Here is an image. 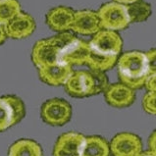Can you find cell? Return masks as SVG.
Segmentation results:
<instances>
[{"label":"cell","mask_w":156,"mask_h":156,"mask_svg":"<svg viewBox=\"0 0 156 156\" xmlns=\"http://www.w3.org/2000/svg\"><path fill=\"white\" fill-rule=\"evenodd\" d=\"M118 77L122 83L132 90L144 87L148 78L147 60L141 51L125 52L117 60Z\"/></svg>","instance_id":"obj_1"},{"label":"cell","mask_w":156,"mask_h":156,"mask_svg":"<svg viewBox=\"0 0 156 156\" xmlns=\"http://www.w3.org/2000/svg\"><path fill=\"white\" fill-rule=\"evenodd\" d=\"M60 44L59 63L69 65H83L90 55L88 42L75 37L73 34L65 32L55 35Z\"/></svg>","instance_id":"obj_2"},{"label":"cell","mask_w":156,"mask_h":156,"mask_svg":"<svg viewBox=\"0 0 156 156\" xmlns=\"http://www.w3.org/2000/svg\"><path fill=\"white\" fill-rule=\"evenodd\" d=\"M97 15L100 20L101 29L103 30L116 32L125 30L131 24L126 6L116 2L103 4L97 11Z\"/></svg>","instance_id":"obj_3"},{"label":"cell","mask_w":156,"mask_h":156,"mask_svg":"<svg viewBox=\"0 0 156 156\" xmlns=\"http://www.w3.org/2000/svg\"><path fill=\"white\" fill-rule=\"evenodd\" d=\"M25 114V104L20 97L16 95L0 97V133L20 123Z\"/></svg>","instance_id":"obj_4"},{"label":"cell","mask_w":156,"mask_h":156,"mask_svg":"<svg viewBox=\"0 0 156 156\" xmlns=\"http://www.w3.org/2000/svg\"><path fill=\"white\" fill-rule=\"evenodd\" d=\"M41 116L43 122L54 127L67 124L72 117V107L62 98H51L41 106Z\"/></svg>","instance_id":"obj_5"},{"label":"cell","mask_w":156,"mask_h":156,"mask_svg":"<svg viewBox=\"0 0 156 156\" xmlns=\"http://www.w3.org/2000/svg\"><path fill=\"white\" fill-rule=\"evenodd\" d=\"M60 49V44L55 37L37 41L32 50L33 63L37 69L59 63Z\"/></svg>","instance_id":"obj_6"},{"label":"cell","mask_w":156,"mask_h":156,"mask_svg":"<svg viewBox=\"0 0 156 156\" xmlns=\"http://www.w3.org/2000/svg\"><path fill=\"white\" fill-rule=\"evenodd\" d=\"M90 50L106 56H119L122 51L123 41L120 34L113 30H100L93 34L88 42Z\"/></svg>","instance_id":"obj_7"},{"label":"cell","mask_w":156,"mask_h":156,"mask_svg":"<svg viewBox=\"0 0 156 156\" xmlns=\"http://www.w3.org/2000/svg\"><path fill=\"white\" fill-rule=\"evenodd\" d=\"M64 87L67 93L73 97L95 95L94 82L90 71H73Z\"/></svg>","instance_id":"obj_8"},{"label":"cell","mask_w":156,"mask_h":156,"mask_svg":"<svg viewBox=\"0 0 156 156\" xmlns=\"http://www.w3.org/2000/svg\"><path fill=\"white\" fill-rule=\"evenodd\" d=\"M113 156H139L142 152V142L139 136L132 133H117L110 144Z\"/></svg>","instance_id":"obj_9"},{"label":"cell","mask_w":156,"mask_h":156,"mask_svg":"<svg viewBox=\"0 0 156 156\" xmlns=\"http://www.w3.org/2000/svg\"><path fill=\"white\" fill-rule=\"evenodd\" d=\"M84 139L83 135L76 132L62 133L53 147V156H81Z\"/></svg>","instance_id":"obj_10"},{"label":"cell","mask_w":156,"mask_h":156,"mask_svg":"<svg viewBox=\"0 0 156 156\" xmlns=\"http://www.w3.org/2000/svg\"><path fill=\"white\" fill-rule=\"evenodd\" d=\"M4 27L7 37L23 39L32 35L37 26L32 16L25 12H21Z\"/></svg>","instance_id":"obj_11"},{"label":"cell","mask_w":156,"mask_h":156,"mask_svg":"<svg viewBox=\"0 0 156 156\" xmlns=\"http://www.w3.org/2000/svg\"><path fill=\"white\" fill-rule=\"evenodd\" d=\"M106 102L116 108H125L131 106L136 100V92L122 83L109 84L104 91Z\"/></svg>","instance_id":"obj_12"},{"label":"cell","mask_w":156,"mask_h":156,"mask_svg":"<svg viewBox=\"0 0 156 156\" xmlns=\"http://www.w3.org/2000/svg\"><path fill=\"white\" fill-rule=\"evenodd\" d=\"M71 30L74 33L83 35H91L98 33L102 29L97 12L92 10L76 11Z\"/></svg>","instance_id":"obj_13"},{"label":"cell","mask_w":156,"mask_h":156,"mask_svg":"<svg viewBox=\"0 0 156 156\" xmlns=\"http://www.w3.org/2000/svg\"><path fill=\"white\" fill-rule=\"evenodd\" d=\"M75 11L66 6H58L46 14V24L54 32L65 33L72 29Z\"/></svg>","instance_id":"obj_14"},{"label":"cell","mask_w":156,"mask_h":156,"mask_svg":"<svg viewBox=\"0 0 156 156\" xmlns=\"http://www.w3.org/2000/svg\"><path fill=\"white\" fill-rule=\"evenodd\" d=\"M37 71L38 77L43 83L49 86L58 87L61 84H65L67 80L73 73V68L69 65L56 63L37 69Z\"/></svg>","instance_id":"obj_15"},{"label":"cell","mask_w":156,"mask_h":156,"mask_svg":"<svg viewBox=\"0 0 156 156\" xmlns=\"http://www.w3.org/2000/svg\"><path fill=\"white\" fill-rule=\"evenodd\" d=\"M109 142L99 136H86L81 156H110Z\"/></svg>","instance_id":"obj_16"},{"label":"cell","mask_w":156,"mask_h":156,"mask_svg":"<svg viewBox=\"0 0 156 156\" xmlns=\"http://www.w3.org/2000/svg\"><path fill=\"white\" fill-rule=\"evenodd\" d=\"M8 156H43L41 146L32 140H19L8 150Z\"/></svg>","instance_id":"obj_17"},{"label":"cell","mask_w":156,"mask_h":156,"mask_svg":"<svg viewBox=\"0 0 156 156\" xmlns=\"http://www.w3.org/2000/svg\"><path fill=\"white\" fill-rule=\"evenodd\" d=\"M118 57L117 56H106L99 53L90 50V55L87 57V65L90 67V70L100 71V72H106L117 64Z\"/></svg>","instance_id":"obj_18"},{"label":"cell","mask_w":156,"mask_h":156,"mask_svg":"<svg viewBox=\"0 0 156 156\" xmlns=\"http://www.w3.org/2000/svg\"><path fill=\"white\" fill-rule=\"evenodd\" d=\"M126 9L131 23L144 22L148 19L152 13V8H151L150 4L144 0H139L130 5H126Z\"/></svg>","instance_id":"obj_19"},{"label":"cell","mask_w":156,"mask_h":156,"mask_svg":"<svg viewBox=\"0 0 156 156\" xmlns=\"http://www.w3.org/2000/svg\"><path fill=\"white\" fill-rule=\"evenodd\" d=\"M21 4L18 0H0V24L5 26L21 13Z\"/></svg>","instance_id":"obj_20"},{"label":"cell","mask_w":156,"mask_h":156,"mask_svg":"<svg viewBox=\"0 0 156 156\" xmlns=\"http://www.w3.org/2000/svg\"><path fill=\"white\" fill-rule=\"evenodd\" d=\"M90 72L92 76L93 82H94V88H95V95L99 94L101 92H104L106 88L109 86V80L104 72L100 71L90 70Z\"/></svg>","instance_id":"obj_21"},{"label":"cell","mask_w":156,"mask_h":156,"mask_svg":"<svg viewBox=\"0 0 156 156\" xmlns=\"http://www.w3.org/2000/svg\"><path fill=\"white\" fill-rule=\"evenodd\" d=\"M142 107L146 113L156 116V92L145 93L142 98Z\"/></svg>","instance_id":"obj_22"},{"label":"cell","mask_w":156,"mask_h":156,"mask_svg":"<svg viewBox=\"0 0 156 156\" xmlns=\"http://www.w3.org/2000/svg\"><path fill=\"white\" fill-rule=\"evenodd\" d=\"M146 60H147V69H148V77L149 76L156 75V48L150 49L145 52Z\"/></svg>","instance_id":"obj_23"},{"label":"cell","mask_w":156,"mask_h":156,"mask_svg":"<svg viewBox=\"0 0 156 156\" xmlns=\"http://www.w3.org/2000/svg\"><path fill=\"white\" fill-rule=\"evenodd\" d=\"M144 87L150 92H156V75L149 76L144 83Z\"/></svg>","instance_id":"obj_24"},{"label":"cell","mask_w":156,"mask_h":156,"mask_svg":"<svg viewBox=\"0 0 156 156\" xmlns=\"http://www.w3.org/2000/svg\"><path fill=\"white\" fill-rule=\"evenodd\" d=\"M148 147L150 151L156 154V130L151 133V135L148 139Z\"/></svg>","instance_id":"obj_25"},{"label":"cell","mask_w":156,"mask_h":156,"mask_svg":"<svg viewBox=\"0 0 156 156\" xmlns=\"http://www.w3.org/2000/svg\"><path fill=\"white\" fill-rule=\"evenodd\" d=\"M6 38H7V34L5 32V27L0 24V45L5 42Z\"/></svg>","instance_id":"obj_26"},{"label":"cell","mask_w":156,"mask_h":156,"mask_svg":"<svg viewBox=\"0 0 156 156\" xmlns=\"http://www.w3.org/2000/svg\"><path fill=\"white\" fill-rule=\"evenodd\" d=\"M136 1H139V0H113V2H116V3H119V4H122V5H130L132 3H135Z\"/></svg>","instance_id":"obj_27"},{"label":"cell","mask_w":156,"mask_h":156,"mask_svg":"<svg viewBox=\"0 0 156 156\" xmlns=\"http://www.w3.org/2000/svg\"><path fill=\"white\" fill-rule=\"evenodd\" d=\"M139 156H156V154L150 150H145V151H142Z\"/></svg>","instance_id":"obj_28"}]
</instances>
